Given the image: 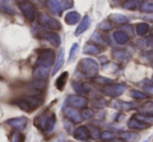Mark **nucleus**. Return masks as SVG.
Segmentation results:
<instances>
[{"label":"nucleus","mask_w":153,"mask_h":142,"mask_svg":"<svg viewBox=\"0 0 153 142\" xmlns=\"http://www.w3.org/2000/svg\"><path fill=\"white\" fill-rule=\"evenodd\" d=\"M67 102L70 107L74 109H78V108H84L86 107L87 104L88 100L87 98H85L84 96L82 95H69L67 97Z\"/></svg>","instance_id":"obj_8"},{"label":"nucleus","mask_w":153,"mask_h":142,"mask_svg":"<svg viewBox=\"0 0 153 142\" xmlns=\"http://www.w3.org/2000/svg\"><path fill=\"white\" fill-rule=\"evenodd\" d=\"M81 20V15L76 12H69L65 16V22L68 25H74Z\"/></svg>","instance_id":"obj_17"},{"label":"nucleus","mask_w":153,"mask_h":142,"mask_svg":"<svg viewBox=\"0 0 153 142\" xmlns=\"http://www.w3.org/2000/svg\"><path fill=\"white\" fill-rule=\"evenodd\" d=\"M10 141L11 142H23L24 141V135L20 131H15L11 134Z\"/></svg>","instance_id":"obj_28"},{"label":"nucleus","mask_w":153,"mask_h":142,"mask_svg":"<svg viewBox=\"0 0 153 142\" xmlns=\"http://www.w3.org/2000/svg\"><path fill=\"white\" fill-rule=\"evenodd\" d=\"M17 4H18V7H19L20 12H21L22 15L24 16V18H25L27 21L32 22L36 19L37 10H36V7H35L30 1H28V0H18Z\"/></svg>","instance_id":"obj_4"},{"label":"nucleus","mask_w":153,"mask_h":142,"mask_svg":"<svg viewBox=\"0 0 153 142\" xmlns=\"http://www.w3.org/2000/svg\"><path fill=\"white\" fill-rule=\"evenodd\" d=\"M78 48H79V44H78V43L72 44L71 48H70V51H69V59H68L69 61H71V60L76 57V52H78Z\"/></svg>","instance_id":"obj_39"},{"label":"nucleus","mask_w":153,"mask_h":142,"mask_svg":"<svg viewBox=\"0 0 153 142\" xmlns=\"http://www.w3.org/2000/svg\"><path fill=\"white\" fill-rule=\"evenodd\" d=\"M143 3V0H125L123 3V7L129 11H135L136 9L140 7Z\"/></svg>","instance_id":"obj_22"},{"label":"nucleus","mask_w":153,"mask_h":142,"mask_svg":"<svg viewBox=\"0 0 153 142\" xmlns=\"http://www.w3.org/2000/svg\"><path fill=\"white\" fill-rule=\"evenodd\" d=\"M135 32L137 36H144L149 32V25L147 23H144V22L137 23L135 26Z\"/></svg>","instance_id":"obj_27"},{"label":"nucleus","mask_w":153,"mask_h":142,"mask_svg":"<svg viewBox=\"0 0 153 142\" xmlns=\"http://www.w3.org/2000/svg\"><path fill=\"white\" fill-rule=\"evenodd\" d=\"M113 142H126V141H124L123 139H121V140L117 139V140H114V141H113Z\"/></svg>","instance_id":"obj_49"},{"label":"nucleus","mask_w":153,"mask_h":142,"mask_svg":"<svg viewBox=\"0 0 153 142\" xmlns=\"http://www.w3.org/2000/svg\"><path fill=\"white\" fill-rule=\"evenodd\" d=\"M49 73V67L36 66L34 69V77L36 79H46Z\"/></svg>","instance_id":"obj_13"},{"label":"nucleus","mask_w":153,"mask_h":142,"mask_svg":"<svg viewBox=\"0 0 153 142\" xmlns=\"http://www.w3.org/2000/svg\"><path fill=\"white\" fill-rule=\"evenodd\" d=\"M81 115L83 119H90L91 117H94V113L91 109H83V111L81 112Z\"/></svg>","instance_id":"obj_38"},{"label":"nucleus","mask_w":153,"mask_h":142,"mask_svg":"<svg viewBox=\"0 0 153 142\" xmlns=\"http://www.w3.org/2000/svg\"><path fill=\"white\" fill-rule=\"evenodd\" d=\"M140 12L146 14H152L153 13V3L149 2V1H146V2H143L140 7Z\"/></svg>","instance_id":"obj_29"},{"label":"nucleus","mask_w":153,"mask_h":142,"mask_svg":"<svg viewBox=\"0 0 153 142\" xmlns=\"http://www.w3.org/2000/svg\"><path fill=\"white\" fill-rule=\"evenodd\" d=\"M32 87L36 90H42L45 88V79H36L32 84Z\"/></svg>","instance_id":"obj_34"},{"label":"nucleus","mask_w":153,"mask_h":142,"mask_svg":"<svg viewBox=\"0 0 153 142\" xmlns=\"http://www.w3.org/2000/svg\"><path fill=\"white\" fill-rule=\"evenodd\" d=\"M7 123L15 129L16 131H23L27 125V118L24 116L21 117H15V118H11L7 121Z\"/></svg>","instance_id":"obj_9"},{"label":"nucleus","mask_w":153,"mask_h":142,"mask_svg":"<svg viewBox=\"0 0 153 142\" xmlns=\"http://www.w3.org/2000/svg\"><path fill=\"white\" fill-rule=\"evenodd\" d=\"M74 7V1H72V0H61V1H60L61 12L70 9V7Z\"/></svg>","instance_id":"obj_33"},{"label":"nucleus","mask_w":153,"mask_h":142,"mask_svg":"<svg viewBox=\"0 0 153 142\" xmlns=\"http://www.w3.org/2000/svg\"><path fill=\"white\" fill-rule=\"evenodd\" d=\"M130 96L134 99H145L148 97L147 94H145L144 92L140 91V90H131L130 91Z\"/></svg>","instance_id":"obj_30"},{"label":"nucleus","mask_w":153,"mask_h":142,"mask_svg":"<svg viewBox=\"0 0 153 142\" xmlns=\"http://www.w3.org/2000/svg\"><path fill=\"white\" fill-rule=\"evenodd\" d=\"M151 34H152V35H153V25H152V26H151Z\"/></svg>","instance_id":"obj_50"},{"label":"nucleus","mask_w":153,"mask_h":142,"mask_svg":"<svg viewBox=\"0 0 153 142\" xmlns=\"http://www.w3.org/2000/svg\"><path fill=\"white\" fill-rule=\"evenodd\" d=\"M0 9L2 10V11H4L5 13H7V14H14V12L12 11L11 7H7V5L5 4V1H0Z\"/></svg>","instance_id":"obj_43"},{"label":"nucleus","mask_w":153,"mask_h":142,"mask_svg":"<svg viewBox=\"0 0 153 142\" xmlns=\"http://www.w3.org/2000/svg\"><path fill=\"white\" fill-rule=\"evenodd\" d=\"M89 133H90V136H91L94 139H99L101 136V132L99 129H97V127H92L91 129H89Z\"/></svg>","instance_id":"obj_41"},{"label":"nucleus","mask_w":153,"mask_h":142,"mask_svg":"<svg viewBox=\"0 0 153 142\" xmlns=\"http://www.w3.org/2000/svg\"><path fill=\"white\" fill-rule=\"evenodd\" d=\"M94 82L98 84H101V85H110L112 83V79H107V77H92Z\"/></svg>","instance_id":"obj_32"},{"label":"nucleus","mask_w":153,"mask_h":142,"mask_svg":"<svg viewBox=\"0 0 153 142\" xmlns=\"http://www.w3.org/2000/svg\"><path fill=\"white\" fill-rule=\"evenodd\" d=\"M63 123H64V127L65 129L68 132V133H72L74 132V129H72V123L68 120H63Z\"/></svg>","instance_id":"obj_45"},{"label":"nucleus","mask_w":153,"mask_h":142,"mask_svg":"<svg viewBox=\"0 0 153 142\" xmlns=\"http://www.w3.org/2000/svg\"><path fill=\"white\" fill-rule=\"evenodd\" d=\"M126 86L122 84H110L102 88V92L107 96L110 97H119L125 92Z\"/></svg>","instance_id":"obj_7"},{"label":"nucleus","mask_w":153,"mask_h":142,"mask_svg":"<svg viewBox=\"0 0 153 142\" xmlns=\"http://www.w3.org/2000/svg\"><path fill=\"white\" fill-rule=\"evenodd\" d=\"M128 127L131 129H137V131H140V129H145L148 127V124L147 123H144L143 121L138 120L136 119L135 117H131V118L128 120V123H127Z\"/></svg>","instance_id":"obj_14"},{"label":"nucleus","mask_w":153,"mask_h":142,"mask_svg":"<svg viewBox=\"0 0 153 142\" xmlns=\"http://www.w3.org/2000/svg\"><path fill=\"white\" fill-rule=\"evenodd\" d=\"M119 137L126 142H135L140 138V135L133 132H122L119 134Z\"/></svg>","instance_id":"obj_21"},{"label":"nucleus","mask_w":153,"mask_h":142,"mask_svg":"<svg viewBox=\"0 0 153 142\" xmlns=\"http://www.w3.org/2000/svg\"><path fill=\"white\" fill-rule=\"evenodd\" d=\"M113 39H114V41L117 43V44L124 45L128 42V40H129V36H128L127 34H125L123 30L119 29L113 34Z\"/></svg>","instance_id":"obj_18"},{"label":"nucleus","mask_w":153,"mask_h":142,"mask_svg":"<svg viewBox=\"0 0 153 142\" xmlns=\"http://www.w3.org/2000/svg\"><path fill=\"white\" fill-rule=\"evenodd\" d=\"M112 57L119 62H124V61H126V60L129 59V54H128L125 50L117 49V50L112 51Z\"/></svg>","instance_id":"obj_24"},{"label":"nucleus","mask_w":153,"mask_h":142,"mask_svg":"<svg viewBox=\"0 0 153 142\" xmlns=\"http://www.w3.org/2000/svg\"><path fill=\"white\" fill-rule=\"evenodd\" d=\"M55 52L51 49H43L39 52L36 61V66H45L51 67L55 63Z\"/></svg>","instance_id":"obj_5"},{"label":"nucleus","mask_w":153,"mask_h":142,"mask_svg":"<svg viewBox=\"0 0 153 142\" xmlns=\"http://www.w3.org/2000/svg\"><path fill=\"white\" fill-rule=\"evenodd\" d=\"M134 117L136 119H138V120L143 121L144 123H147V124H152L153 123V116H146V115H143L138 113V114L134 115Z\"/></svg>","instance_id":"obj_31"},{"label":"nucleus","mask_w":153,"mask_h":142,"mask_svg":"<svg viewBox=\"0 0 153 142\" xmlns=\"http://www.w3.org/2000/svg\"><path fill=\"white\" fill-rule=\"evenodd\" d=\"M80 71L87 77H94L99 72V64L96 60L86 57L79 63Z\"/></svg>","instance_id":"obj_3"},{"label":"nucleus","mask_w":153,"mask_h":142,"mask_svg":"<svg viewBox=\"0 0 153 142\" xmlns=\"http://www.w3.org/2000/svg\"><path fill=\"white\" fill-rule=\"evenodd\" d=\"M147 42H148L149 46H153V38H148L147 39Z\"/></svg>","instance_id":"obj_48"},{"label":"nucleus","mask_w":153,"mask_h":142,"mask_svg":"<svg viewBox=\"0 0 153 142\" xmlns=\"http://www.w3.org/2000/svg\"><path fill=\"white\" fill-rule=\"evenodd\" d=\"M100 28L102 30H110L111 28H112V26H111V24L109 23L108 21H103L102 23L100 24Z\"/></svg>","instance_id":"obj_44"},{"label":"nucleus","mask_w":153,"mask_h":142,"mask_svg":"<svg viewBox=\"0 0 153 142\" xmlns=\"http://www.w3.org/2000/svg\"><path fill=\"white\" fill-rule=\"evenodd\" d=\"M91 40L94 41V43H98V44H104V40H103L102 36L98 32H94L91 36Z\"/></svg>","instance_id":"obj_40"},{"label":"nucleus","mask_w":153,"mask_h":142,"mask_svg":"<svg viewBox=\"0 0 153 142\" xmlns=\"http://www.w3.org/2000/svg\"><path fill=\"white\" fill-rule=\"evenodd\" d=\"M144 90L147 92V93L150 94V95H153V85H147V86H145Z\"/></svg>","instance_id":"obj_47"},{"label":"nucleus","mask_w":153,"mask_h":142,"mask_svg":"<svg viewBox=\"0 0 153 142\" xmlns=\"http://www.w3.org/2000/svg\"><path fill=\"white\" fill-rule=\"evenodd\" d=\"M83 52L86 53V54L97 55L101 52V48L97 44H94V43H87V44L84 46Z\"/></svg>","instance_id":"obj_19"},{"label":"nucleus","mask_w":153,"mask_h":142,"mask_svg":"<svg viewBox=\"0 0 153 142\" xmlns=\"http://www.w3.org/2000/svg\"><path fill=\"white\" fill-rule=\"evenodd\" d=\"M63 64H64V50L62 49L61 51H60V53H59V57H58V60H57V62H56V64H55V67H53V71H51V74H56V73L59 71L60 69H61V67L63 66Z\"/></svg>","instance_id":"obj_26"},{"label":"nucleus","mask_w":153,"mask_h":142,"mask_svg":"<svg viewBox=\"0 0 153 142\" xmlns=\"http://www.w3.org/2000/svg\"><path fill=\"white\" fill-rule=\"evenodd\" d=\"M145 142H148V141H145Z\"/></svg>","instance_id":"obj_52"},{"label":"nucleus","mask_w":153,"mask_h":142,"mask_svg":"<svg viewBox=\"0 0 153 142\" xmlns=\"http://www.w3.org/2000/svg\"><path fill=\"white\" fill-rule=\"evenodd\" d=\"M46 7L51 13L56 14V15H61V7H60V1L59 0H45Z\"/></svg>","instance_id":"obj_15"},{"label":"nucleus","mask_w":153,"mask_h":142,"mask_svg":"<svg viewBox=\"0 0 153 142\" xmlns=\"http://www.w3.org/2000/svg\"><path fill=\"white\" fill-rule=\"evenodd\" d=\"M38 22L40 25L48 28L51 30H59L61 29V24L55 18H51L45 14H39L38 15Z\"/></svg>","instance_id":"obj_6"},{"label":"nucleus","mask_w":153,"mask_h":142,"mask_svg":"<svg viewBox=\"0 0 153 142\" xmlns=\"http://www.w3.org/2000/svg\"><path fill=\"white\" fill-rule=\"evenodd\" d=\"M74 139L81 140V141L87 140L88 138L90 137L89 129H88V127H85V125H80V127H78L74 131Z\"/></svg>","instance_id":"obj_12"},{"label":"nucleus","mask_w":153,"mask_h":142,"mask_svg":"<svg viewBox=\"0 0 153 142\" xmlns=\"http://www.w3.org/2000/svg\"><path fill=\"white\" fill-rule=\"evenodd\" d=\"M152 82H153V77H152Z\"/></svg>","instance_id":"obj_51"},{"label":"nucleus","mask_w":153,"mask_h":142,"mask_svg":"<svg viewBox=\"0 0 153 142\" xmlns=\"http://www.w3.org/2000/svg\"><path fill=\"white\" fill-rule=\"evenodd\" d=\"M109 21L113 22V23H117V24H125L128 22V19L125 17L124 15L122 14H110L109 15Z\"/></svg>","instance_id":"obj_23"},{"label":"nucleus","mask_w":153,"mask_h":142,"mask_svg":"<svg viewBox=\"0 0 153 142\" xmlns=\"http://www.w3.org/2000/svg\"><path fill=\"white\" fill-rule=\"evenodd\" d=\"M41 38L46 40L47 42L51 43L53 46L55 47H59L60 44H61V38L59 37V35H57L56 32H46V30H43L41 32Z\"/></svg>","instance_id":"obj_10"},{"label":"nucleus","mask_w":153,"mask_h":142,"mask_svg":"<svg viewBox=\"0 0 153 142\" xmlns=\"http://www.w3.org/2000/svg\"><path fill=\"white\" fill-rule=\"evenodd\" d=\"M14 104H17L21 110L26 112H32L33 110L39 108L42 104V99L39 96H25V97L18 98L14 100Z\"/></svg>","instance_id":"obj_2"},{"label":"nucleus","mask_w":153,"mask_h":142,"mask_svg":"<svg viewBox=\"0 0 153 142\" xmlns=\"http://www.w3.org/2000/svg\"><path fill=\"white\" fill-rule=\"evenodd\" d=\"M72 87H74V91H76L78 94H83V93H84L83 86H82L81 84L76 83V82H74V83H72Z\"/></svg>","instance_id":"obj_42"},{"label":"nucleus","mask_w":153,"mask_h":142,"mask_svg":"<svg viewBox=\"0 0 153 142\" xmlns=\"http://www.w3.org/2000/svg\"><path fill=\"white\" fill-rule=\"evenodd\" d=\"M140 114L146 115V116H153V102H147L137 109Z\"/></svg>","instance_id":"obj_20"},{"label":"nucleus","mask_w":153,"mask_h":142,"mask_svg":"<svg viewBox=\"0 0 153 142\" xmlns=\"http://www.w3.org/2000/svg\"><path fill=\"white\" fill-rule=\"evenodd\" d=\"M100 138L104 141H107V140H112L114 138V134L112 132H109V131H104L101 133Z\"/></svg>","instance_id":"obj_36"},{"label":"nucleus","mask_w":153,"mask_h":142,"mask_svg":"<svg viewBox=\"0 0 153 142\" xmlns=\"http://www.w3.org/2000/svg\"><path fill=\"white\" fill-rule=\"evenodd\" d=\"M67 79H68V72H63L62 74H60V77L57 79L56 81V87H57L58 90H63L64 87L66 85V82H67Z\"/></svg>","instance_id":"obj_25"},{"label":"nucleus","mask_w":153,"mask_h":142,"mask_svg":"<svg viewBox=\"0 0 153 142\" xmlns=\"http://www.w3.org/2000/svg\"><path fill=\"white\" fill-rule=\"evenodd\" d=\"M121 30H123L125 34H127L128 36H132L133 35V29H132L131 25H125L124 27L121 28Z\"/></svg>","instance_id":"obj_46"},{"label":"nucleus","mask_w":153,"mask_h":142,"mask_svg":"<svg viewBox=\"0 0 153 142\" xmlns=\"http://www.w3.org/2000/svg\"><path fill=\"white\" fill-rule=\"evenodd\" d=\"M92 106L99 109L104 108V107L106 106V100L103 99V98H94V99L92 100Z\"/></svg>","instance_id":"obj_35"},{"label":"nucleus","mask_w":153,"mask_h":142,"mask_svg":"<svg viewBox=\"0 0 153 142\" xmlns=\"http://www.w3.org/2000/svg\"><path fill=\"white\" fill-rule=\"evenodd\" d=\"M89 24H90V19L88 16H85L83 19L80 21L79 25L76 26V36H80L81 34H83L85 30H87V28L89 27Z\"/></svg>","instance_id":"obj_16"},{"label":"nucleus","mask_w":153,"mask_h":142,"mask_svg":"<svg viewBox=\"0 0 153 142\" xmlns=\"http://www.w3.org/2000/svg\"><path fill=\"white\" fill-rule=\"evenodd\" d=\"M117 108H121L122 110L124 111H129L131 109L135 108V104H131V102H122L121 104H119V107Z\"/></svg>","instance_id":"obj_37"},{"label":"nucleus","mask_w":153,"mask_h":142,"mask_svg":"<svg viewBox=\"0 0 153 142\" xmlns=\"http://www.w3.org/2000/svg\"><path fill=\"white\" fill-rule=\"evenodd\" d=\"M36 125L44 133H51L53 131L56 125V116L53 113L45 111L41 115H39L35 120Z\"/></svg>","instance_id":"obj_1"},{"label":"nucleus","mask_w":153,"mask_h":142,"mask_svg":"<svg viewBox=\"0 0 153 142\" xmlns=\"http://www.w3.org/2000/svg\"><path fill=\"white\" fill-rule=\"evenodd\" d=\"M63 112H64V115H65L70 121H72V122H74V123H80L82 120H83L81 113L78 112L74 108L67 107V108L64 109Z\"/></svg>","instance_id":"obj_11"}]
</instances>
